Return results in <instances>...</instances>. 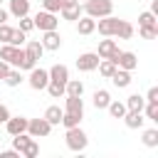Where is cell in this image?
Wrapping results in <instances>:
<instances>
[{
	"label": "cell",
	"instance_id": "6da1fadb",
	"mask_svg": "<svg viewBox=\"0 0 158 158\" xmlns=\"http://www.w3.org/2000/svg\"><path fill=\"white\" fill-rule=\"evenodd\" d=\"M96 30L104 37H118V40H131L133 37V25L128 20H118V17H111V15L99 17Z\"/></svg>",
	"mask_w": 158,
	"mask_h": 158
},
{
	"label": "cell",
	"instance_id": "7a4b0ae2",
	"mask_svg": "<svg viewBox=\"0 0 158 158\" xmlns=\"http://www.w3.org/2000/svg\"><path fill=\"white\" fill-rule=\"evenodd\" d=\"M0 59H2V62H7V64H12V67H17V69H27V72L37 64L35 59H30V57L25 54V49H22V47L7 44V42H2V47H0Z\"/></svg>",
	"mask_w": 158,
	"mask_h": 158
},
{
	"label": "cell",
	"instance_id": "3957f363",
	"mask_svg": "<svg viewBox=\"0 0 158 158\" xmlns=\"http://www.w3.org/2000/svg\"><path fill=\"white\" fill-rule=\"evenodd\" d=\"M81 10H84L89 17L99 20V17H106V15H111V10H114V2H111V0H86Z\"/></svg>",
	"mask_w": 158,
	"mask_h": 158
},
{
	"label": "cell",
	"instance_id": "277c9868",
	"mask_svg": "<svg viewBox=\"0 0 158 158\" xmlns=\"http://www.w3.org/2000/svg\"><path fill=\"white\" fill-rule=\"evenodd\" d=\"M64 138H67V146H69V151H74V153H79V151H84L86 148V133L79 128V126H72V128H67V133H64Z\"/></svg>",
	"mask_w": 158,
	"mask_h": 158
},
{
	"label": "cell",
	"instance_id": "5b68a950",
	"mask_svg": "<svg viewBox=\"0 0 158 158\" xmlns=\"http://www.w3.org/2000/svg\"><path fill=\"white\" fill-rule=\"evenodd\" d=\"M32 22H35V27L42 30V32H47V30H57V25H59L57 15L49 12V10H40V12L32 17Z\"/></svg>",
	"mask_w": 158,
	"mask_h": 158
},
{
	"label": "cell",
	"instance_id": "8992f818",
	"mask_svg": "<svg viewBox=\"0 0 158 158\" xmlns=\"http://www.w3.org/2000/svg\"><path fill=\"white\" fill-rule=\"evenodd\" d=\"M27 81H30V86H32L35 91H42V89L49 84V72L35 64V67L30 69V79H27Z\"/></svg>",
	"mask_w": 158,
	"mask_h": 158
},
{
	"label": "cell",
	"instance_id": "52a82bcc",
	"mask_svg": "<svg viewBox=\"0 0 158 158\" xmlns=\"http://www.w3.org/2000/svg\"><path fill=\"white\" fill-rule=\"evenodd\" d=\"M49 131H52V123H49L44 116H42V118L27 121V133L35 136V138H44V136H49Z\"/></svg>",
	"mask_w": 158,
	"mask_h": 158
},
{
	"label": "cell",
	"instance_id": "ba28073f",
	"mask_svg": "<svg viewBox=\"0 0 158 158\" xmlns=\"http://www.w3.org/2000/svg\"><path fill=\"white\" fill-rule=\"evenodd\" d=\"M114 64H116L118 69H128V72H133V69L138 67V57H136L133 52H121V49H118Z\"/></svg>",
	"mask_w": 158,
	"mask_h": 158
},
{
	"label": "cell",
	"instance_id": "9c48e42d",
	"mask_svg": "<svg viewBox=\"0 0 158 158\" xmlns=\"http://www.w3.org/2000/svg\"><path fill=\"white\" fill-rule=\"evenodd\" d=\"M99 59H101V57H99L96 52H84V54L77 57V69H79V72H91V69H96Z\"/></svg>",
	"mask_w": 158,
	"mask_h": 158
},
{
	"label": "cell",
	"instance_id": "30bf717a",
	"mask_svg": "<svg viewBox=\"0 0 158 158\" xmlns=\"http://www.w3.org/2000/svg\"><path fill=\"white\" fill-rule=\"evenodd\" d=\"M101 59H116V54H118V44L114 42V40H101L99 42V52H96Z\"/></svg>",
	"mask_w": 158,
	"mask_h": 158
},
{
	"label": "cell",
	"instance_id": "8fae6325",
	"mask_svg": "<svg viewBox=\"0 0 158 158\" xmlns=\"http://www.w3.org/2000/svg\"><path fill=\"white\" fill-rule=\"evenodd\" d=\"M27 121H30V118H25V116H10V118L5 121V128H7L10 136H17V133L27 131Z\"/></svg>",
	"mask_w": 158,
	"mask_h": 158
},
{
	"label": "cell",
	"instance_id": "7c38bea8",
	"mask_svg": "<svg viewBox=\"0 0 158 158\" xmlns=\"http://www.w3.org/2000/svg\"><path fill=\"white\" fill-rule=\"evenodd\" d=\"M47 72H49V81L67 86V79H69V69H67L64 64H54V67H52V69H47Z\"/></svg>",
	"mask_w": 158,
	"mask_h": 158
},
{
	"label": "cell",
	"instance_id": "4fadbf2b",
	"mask_svg": "<svg viewBox=\"0 0 158 158\" xmlns=\"http://www.w3.org/2000/svg\"><path fill=\"white\" fill-rule=\"evenodd\" d=\"M40 42H42V47H44V49H52V52L62 47V37H59V32H57V30H47V32H44V37H42Z\"/></svg>",
	"mask_w": 158,
	"mask_h": 158
},
{
	"label": "cell",
	"instance_id": "5bb4252c",
	"mask_svg": "<svg viewBox=\"0 0 158 158\" xmlns=\"http://www.w3.org/2000/svg\"><path fill=\"white\" fill-rule=\"evenodd\" d=\"M64 111H69V114H77V116H84V101H81V96H72V94H67Z\"/></svg>",
	"mask_w": 158,
	"mask_h": 158
},
{
	"label": "cell",
	"instance_id": "9a60e30c",
	"mask_svg": "<svg viewBox=\"0 0 158 158\" xmlns=\"http://www.w3.org/2000/svg\"><path fill=\"white\" fill-rule=\"evenodd\" d=\"M123 121H126V126L128 128H141L143 126V111H136V109H128L126 114H123Z\"/></svg>",
	"mask_w": 158,
	"mask_h": 158
},
{
	"label": "cell",
	"instance_id": "2e32d148",
	"mask_svg": "<svg viewBox=\"0 0 158 158\" xmlns=\"http://www.w3.org/2000/svg\"><path fill=\"white\" fill-rule=\"evenodd\" d=\"M94 30H96V20H94V17L81 15V17L77 20V32H79V35H91Z\"/></svg>",
	"mask_w": 158,
	"mask_h": 158
},
{
	"label": "cell",
	"instance_id": "e0dca14e",
	"mask_svg": "<svg viewBox=\"0 0 158 158\" xmlns=\"http://www.w3.org/2000/svg\"><path fill=\"white\" fill-rule=\"evenodd\" d=\"M111 81H114L118 89H126V86L131 84V72H128V69H118V67H116V72L111 74Z\"/></svg>",
	"mask_w": 158,
	"mask_h": 158
},
{
	"label": "cell",
	"instance_id": "ac0fdd59",
	"mask_svg": "<svg viewBox=\"0 0 158 158\" xmlns=\"http://www.w3.org/2000/svg\"><path fill=\"white\" fill-rule=\"evenodd\" d=\"M25 54L30 57V59H42V54H44V47H42V42H37V40H30L27 42V47H25Z\"/></svg>",
	"mask_w": 158,
	"mask_h": 158
},
{
	"label": "cell",
	"instance_id": "d6986e66",
	"mask_svg": "<svg viewBox=\"0 0 158 158\" xmlns=\"http://www.w3.org/2000/svg\"><path fill=\"white\" fill-rule=\"evenodd\" d=\"M59 12H62V17L64 20H72V22H77L79 17H81V7H79V2H74V5H69V7H59Z\"/></svg>",
	"mask_w": 158,
	"mask_h": 158
},
{
	"label": "cell",
	"instance_id": "ffe728a7",
	"mask_svg": "<svg viewBox=\"0 0 158 158\" xmlns=\"http://www.w3.org/2000/svg\"><path fill=\"white\" fill-rule=\"evenodd\" d=\"M10 12L17 15V17L27 15L30 12V0H10Z\"/></svg>",
	"mask_w": 158,
	"mask_h": 158
},
{
	"label": "cell",
	"instance_id": "44dd1931",
	"mask_svg": "<svg viewBox=\"0 0 158 158\" xmlns=\"http://www.w3.org/2000/svg\"><path fill=\"white\" fill-rule=\"evenodd\" d=\"M91 99H94V106H96V109H106V106H109V101H111V96H109V91H106V89H96Z\"/></svg>",
	"mask_w": 158,
	"mask_h": 158
},
{
	"label": "cell",
	"instance_id": "7402d4cb",
	"mask_svg": "<svg viewBox=\"0 0 158 158\" xmlns=\"http://www.w3.org/2000/svg\"><path fill=\"white\" fill-rule=\"evenodd\" d=\"M62 114H64V109H59V106H47V109H44V118H47L52 126H57V123L62 121Z\"/></svg>",
	"mask_w": 158,
	"mask_h": 158
},
{
	"label": "cell",
	"instance_id": "603a6c76",
	"mask_svg": "<svg viewBox=\"0 0 158 158\" xmlns=\"http://www.w3.org/2000/svg\"><path fill=\"white\" fill-rule=\"evenodd\" d=\"M96 69H99V74H101V77H106V79H111V74L116 72V64H114L111 59H99V64H96Z\"/></svg>",
	"mask_w": 158,
	"mask_h": 158
},
{
	"label": "cell",
	"instance_id": "cb8c5ba5",
	"mask_svg": "<svg viewBox=\"0 0 158 158\" xmlns=\"http://www.w3.org/2000/svg\"><path fill=\"white\" fill-rule=\"evenodd\" d=\"M84 91V84L79 79H67V86H64V94H72V96H81Z\"/></svg>",
	"mask_w": 158,
	"mask_h": 158
},
{
	"label": "cell",
	"instance_id": "d4e9b609",
	"mask_svg": "<svg viewBox=\"0 0 158 158\" xmlns=\"http://www.w3.org/2000/svg\"><path fill=\"white\" fill-rule=\"evenodd\" d=\"M106 109H109V114H111L114 118H123V114L128 111V109H126V104H121V101H109V106H106Z\"/></svg>",
	"mask_w": 158,
	"mask_h": 158
},
{
	"label": "cell",
	"instance_id": "484cf974",
	"mask_svg": "<svg viewBox=\"0 0 158 158\" xmlns=\"http://www.w3.org/2000/svg\"><path fill=\"white\" fill-rule=\"evenodd\" d=\"M25 35H27V32H22L20 27H17V30L12 27V35H10V40H7V44H15V47H22V44L27 42V37H25Z\"/></svg>",
	"mask_w": 158,
	"mask_h": 158
},
{
	"label": "cell",
	"instance_id": "4316f807",
	"mask_svg": "<svg viewBox=\"0 0 158 158\" xmlns=\"http://www.w3.org/2000/svg\"><path fill=\"white\" fill-rule=\"evenodd\" d=\"M7 86H17L20 81H22V74H20V69L15 67V69H7V74H5V79H2Z\"/></svg>",
	"mask_w": 158,
	"mask_h": 158
},
{
	"label": "cell",
	"instance_id": "83f0119b",
	"mask_svg": "<svg viewBox=\"0 0 158 158\" xmlns=\"http://www.w3.org/2000/svg\"><path fill=\"white\" fill-rule=\"evenodd\" d=\"M143 106H146V99H143V96H138V94H131V96L126 99V109H136V111H143Z\"/></svg>",
	"mask_w": 158,
	"mask_h": 158
},
{
	"label": "cell",
	"instance_id": "f1b7e54d",
	"mask_svg": "<svg viewBox=\"0 0 158 158\" xmlns=\"http://www.w3.org/2000/svg\"><path fill=\"white\" fill-rule=\"evenodd\" d=\"M79 121H81V116H77V114H69V111H64L62 114V126L64 128H72V126H79Z\"/></svg>",
	"mask_w": 158,
	"mask_h": 158
},
{
	"label": "cell",
	"instance_id": "f546056e",
	"mask_svg": "<svg viewBox=\"0 0 158 158\" xmlns=\"http://www.w3.org/2000/svg\"><path fill=\"white\" fill-rule=\"evenodd\" d=\"M143 143H146L148 148L158 146V131H156V128H148V131H143Z\"/></svg>",
	"mask_w": 158,
	"mask_h": 158
},
{
	"label": "cell",
	"instance_id": "4dcf8cb0",
	"mask_svg": "<svg viewBox=\"0 0 158 158\" xmlns=\"http://www.w3.org/2000/svg\"><path fill=\"white\" fill-rule=\"evenodd\" d=\"M148 25H158V22H156V15H153L151 10L138 15V27H148Z\"/></svg>",
	"mask_w": 158,
	"mask_h": 158
},
{
	"label": "cell",
	"instance_id": "1f68e13d",
	"mask_svg": "<svg viewBox=\"0 0 158 158\" xmlns=\"http://www.w3.org/2000/svg\"><path fill=\"white\" fill-rule=\"evenodd\" d=\"M37 153H40V146H37V141L32 138V141H30V143L22 148V153H20V156H25V158H35Z\"/></svg>",
	"mask_w": 158,
	"mask_h": 158
},
{
	"label": "cell",
	"instance_id": "d6a6232c",
	"mask_svg": "<svg viewBox=\"0 0 158 158\" xmlns=\"http://www.w3.org/2000/svg\"><path fill=\"white\" fill-rule=\"evenodd\" d=\"M44 89L49 91V96H52V99H59V96H64V86H62V84H54V81H49Z\"/></svg>",
	"mask_w": 158,
	"mask_h": 158
},
{
	"label": "cell",
	"instance_id": "836d02e7",
	"mask_svg": "<svg viewBox=\"0 0 158 158\" xmlns=\"http://www.w3.org/2000/svg\"><path fill=\"white\" fill-rule=\"evenodd\" d=\"M141 37H143V40H156V37H158V25L141 27Z\"/></svg>",
	"mask_w": 158,
	"mask_h": 158
},
{
	"label": "cell",
	"instance_id": "e575fe53",
	"mask_svg": "<svg viewBox=\"0 0 158 158\" xmlns=\"http://www.w3.org/2000/svg\"><path fill=\"white\" fill-rule=\"evenodd\" d=\"M143 111H146V116H148L151 121H158V104H148V101H146Z\"/></svg>",
	"mask_w": 158,
	"mask_h": 158
},
{
	"label": "cell",
	"instance_id": "d590c367",
	"mask_svg": "<svg viewBox=\"0 0 158 158\" xmlns=\"http://www.w3.org/2000/svg\"><path fill=\"white\" fill-rule=\"evenodd\" d=\"M32 27H35L32 17H30V15H22V17H20V30H22V32H30Z\"/></svg>",
	"mask_w": 158,
	"mask_h": 158
},
{
	"label": "cell",
	"instance_id": "8d00e7d4",
	"mask_svg": "<svg viewBox=\"0 0 158 158\" xmlns=\"http://www.w3.org/2000/svg\"><path fill=\"white\" fill-rule=\"evenodd\" d=\"M10 35H12V27H10L7 22H2V25H0V42H7Z\"/></svg>",
	"mask_w": 158,
	"mask_h": 158
},
{
	"label": "cell",
	"instance_id": "74e56055",
	"mask_svg": "<svg viewBox=\"0 0 158 158\" xmlns=\"http://www.w3.org/2000/svg\"><path fill=\"white\" fill-rule=\"evenodd\" d=\"M42 10H49V12H59V0H42Z\"/></svg>",
	"mask_w": 158,
	"mask_h": 158
},
{
	"label": "cell",
	"instance_id": "f35d334b",
	"mask_svg": "<svg viewBox=\"0 0 158 158\" xmlns=\"http://www.w3.org/2000/svg\"><path fill=\"white\" fill-rule=\"evenodd\" d=\"M146 101H148V104H158V86H151V89H148Z\"/></svg>",
	"mask_w": 158,
	"mask_h": 158
},
{
	"label": "cell",
	"instance_id": "ab89813d",
	"mask_svg": "<svg viewBox=\"0 0 158 158\" xmlns=\"http://www.w3.org/2000/svg\"><path fill=\"white\" fill-rule=\"evenodd\" d=\"M7 118H10V109H7L5 104H0V123H5Z\"/></svg>",
	"mask_w": 158,
	"mask_h": 158
},
{
	"label": "cell",
	"instance_id": "60d3db41",
	"mask_svg": "<svg viewBox=\"0 0 158 158\" xmlns=\"http://www.w3.org/2000/svg\"><path fill=\"white\" fill-rule=\"evenodd\" d=\"M17 156H20V153H17L15 148H12V151H0V158H17Z\"/></svg>",
	"mask_w": 158,
	"mask_h": 158
},
{
	"label": "cell",
	"instance_id": "b9f144b4",
	"mask_svg": "<svg viewBox=\"0 0 158 158\" xmlns=\"http://www.w3.org/2000/svg\"><path fill=\"white\" fill-rule=\"evenodd\" d=\"M7 69H10V64L0 59V79H5V74H7Z\"/></svg>",
	"mask_w": 158,
	"mask_h": 158
},
{
	"label": "cell",
	"instance_id": "7bdbcfd3",
	"mask_svg": "<svg viewBox=\"0 0 158 158\" xmlns=\"http://www.w3.org/2000/svg\"><path fill=\"white\" fill-rule=\"evenodd\" d=\"M77 0H59V7H69V5H74Z\"/></svg>",
	"mask_w": 158,
	"mask_h": 158
},
{
	"label": "cell",
	"instance_id": "ee69618b",
	"mask_svg": "<svg viewBox=\"0 0 158 158\" xmlns=\"http://www.w3.org/2000/svg\"><path fill=\"white\" fill-rule=\"evenodd\" d=\"M2 22H7V10L0 7V25H2Z\"/></svg>",
	"mask_w": 158,
	"mask_h": 158
},
{
	"label": "cell",
	"instance_id": "f6af8a7d",
	"mask_svg": "<svg viewBox=\"0 0 158 158\" xmlns=\"http://www.w3.org/2000/svg\"><path fill=\"white\" fill-rule=\"evenodd\" d=\"M151 12H153V15H158V0H153V2H151Z\"/></svg>",
	"mask_w": 158,
	"mask_h": 158
},
{
	"label": "cell",
	"instance_id": "bcb514c9",
	"mask_svg": "<svg viewBox=\"0 0 158 158\" xmlns=\"http://www.w3.org/2000/svg\"><path fill=\"white\" fill-rule=\"evenodd\" d=\"M0 7H2V0H0Z\"/></svg>",
	"mask_w": 158,
	"mask_h": 158
}]
</instances>
